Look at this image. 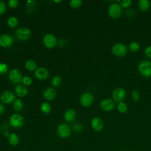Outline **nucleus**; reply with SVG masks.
Instances as JSON below:
<instances>
[{"label":"nucleus","mask_w":151,"mask_h":151,"mask_svg":"<svg viewBox=\"0 0 151 151\" xmlns=\"http://www.w3.org/2000/svg\"><path fill=\"white\" fill-rule=\"evenodd\" d=\"M117 109L119 113L123 114L127 111L128 106L125 102L122 101V102H120L118 103V104L117 106Z\"/></svg>","instance_id":"obj_22"},{"label":"nucleus","mask_w":151,"mask_h":151,"mask_svg":"<svg viewBox=\"0 0 151 151\" xmlns=\"http://www.w3.org/2000/svg\"><path fill=\"white\" fill-rule=\"evenodd\" d=\"M111 51L114 55L119 57H122L127 54V47L125 44L118 42L112 46Z\"/></svg>","instance_id":"obj_2"},{"label":"nucleus","mask_w":151,"mask_h":151,"mask_svg":"<svg viewBox=\"0 0 151 151\" xmlns=\"http://www.w3.org/2000/svg\"><path fill=\"white\" fill-rule=\"evenodd\" d=\"M59 45H60L61 47L64 46V45H65L64 40H60V41H59Z\"/></svg>","instance_id":"obj_38"},{"label":"nucleus","mask_w":151,"mask_h":151,"mask_svg":"<svg viewBox=\"0 0 151 151\" xmlns=\"http://www.w3.org/2000/svg\"><path fill=\"white\" fill-rule=\"evenodd\" d=\"M76 116V111L73 109H68L67 110L64 115V119L67 122H73Z\"/></svg>","instance_id":"obj_17"},{"label":"nucleus","mask_w":151,"mask_h":151,"mask_svg":"<svg viewBox=\"0 0 151 151\" xmlns=\"http://www.w3.org/2000/svg\"><path fill=\"white\" fill-rule=\"evenodd\" d=\"M8 142L11 146H17L19 143V137L15 133H12L9 134L8 136Z\"/></svg>","instance_id":"obj_20"},{"label":"nucleus","mask_w":151,"mask_h":151,"mask_svg":"<svg viewBox=\"0 0 151 151\" xmlns=\"http://www.w3.org/2000/svg\"><path fill=\"white\" fill-rule=\"evenodd\" d=\"M7 24L11 28H14L18 24V19L15 17H10L7 21Z\"/></svg>","instance_id":"obj_24"},{"label":"nucleus","mask_w":151,"mask_h":151,"mask_svg":"<svg viewBox=\"0 0 151 151\" xmlns=\"http://www.w3.org/2000/svg\"><path fill=\"white\" fill-rule=\"evenodd\" d=\"M82 4V1L81 0H71L70 2V5L74 8H77L80 6Z\"/></svg>","instance_id":"obj_29"},{"label":"nucleus","mask_w":151,"mask_h":151,"mask_svg":"<svg viewBox=\"0 0 151 151\" xmlns=\"http://www.w3.org/2000/svg\"><path fill=\"white\" fill-rule=\"evenodd\" d=\"M132 4V1L131 0H122L120 1V6L122 8H127L129 7Z\"/></svg>","instance_id":"obj_30"},{"label":"nucleus","mask_w":151,"mask_h":151,"mask_svg":"<svg viewBox=\"0 0 151 151\" xmlns=\"http://www.w3.org/2000/svg\"><path fill=\"white\" fill-rule=\"evenodd\" d=\"M114 102L113 99H105L101 101L100 103V109L105 111H110L114 108Z\"/></svg>","instance_id":"obj_9"},{"label":"nucleus","mask_w":151,"mask_h":151,"mask_svg":"<svg viewBox=\"0 0 151 151\" xmlns=\"http://www.w3.org/2000/svg\"><path fill=\"white\" fill-rule=\"evenodd\" d=\"M0 99L2 103L9 104L12 103L15 99V96L12 92L5 91L1 94Z\"/></svg>","instance_id":"obj_13"},{"label":"nucleus","mask_w":151,"mask_h":151,"mask_svg":"<svg viewBox=\"0 0 151 151\" xmlns=\"http://www.w3.org/2000/svg\"><path fill=\"white\" fill-rule=\"evenodd\" d=\"M138 71L145 77H151V62L149 60H143L138 64Z\"/></svg>","instance_id":"obj_1"},{"label":"nucleus","mask_w":151,"mask_h":151,"mask_svg":"<svg viewBox=\"0 0 151 151\" xmlns=\"http://www.w3.org/2000/svg\"><path fill=\"white\" fill-rule=\"evenodd\" d=\"M15 34L19 40L23 41L28 40L31 35L30 29L26 27H21L17 29L15 31Z\"/></svg>","instance_id":"obj_6"},{"label":"nucleus","mask_w":151,"mask_h":151,"mask_svg":"<svg viewBox=\"0 0 151 151\" xmlns=\"http://www.w3.org/2000/svg\"><path fill=\"white\" fill-rule=\"evenodd\" d=\"M55 96H56V91L53 88H51V87H48L46 88L43 92L44 97L48 100H51L54 99Z\"/></svg>","instance_id":"obj_16"},{"label":"nucleus","mask_w":151,"mask_h":151,"mask_svg":"<svg viewBox=\"0 0 151 151\" xmlns=\"http://www.w3.org/2000/svg\"><path fill=\"white\" fill-rule=\"evenodd\" d=\"M122 13V8L120 5L117 3L111 4L108 8V14L113 19L119 18Z\"/></svg>","instance_id":"obj_3"},{"label":"nucleus","mask_w":151,"mask_h":151,"mask_svg":"<svg viewBox=\"0 0 151 151\" xmlns=\"http://www.w3.org/2000/svg\"><path fill=\"white\" fill-rule=\"evenodd\" d=\"M23 103L20 99H16L14 103V109L15 111H20L22 109Z\"/></svg>","instance_id":"obj_25"},{"label":"nucleus","mask_w":151,"mask_h":151,"mask_svg":"<svg viewBox=\"0 0 151 151\" xmlns=\"http://www.w3.org/2000/svg\"><path fill=\"white\" fill-rule=\"evenodd\" d=\"M43 43L47 48H53L56 46L57 41L54 35L51 34H47L43 38Z\"/></svg>","instance_id":"obj_7"},{"label":"nucleus","mask_w":151,"mask_h":151,"mask_svg":"<svg viewBox=\"0 0 151 151\" xmlns=\"http://www.w3.org/2000/svg\"><path fill=\"white\" fill-rule=\"evenodd\" d=\"M9 7L12 8H15L18 6L19 4V1L17 0H9L8 3Z\"/></svg>","instance_id":"obj_33"},{"label":"nucleus","mask_w":151,"mask_h":151,"mask_svg":"<svg viewBox=\"0 0 151 151\" xmlns=\"http://www.w3.org/2000/svg\"><path fill=\"white\" fill-rule=\"evenodd\" d=\"M132 98L134 101H137L140 99V93L137 90L134 89L131 93Z\"/></svg>","instance_id":"obj_27"},{"label":"nucleus","mask_w":151,"mask_h":151,"mask_svg":"<svg viewBox=\"0 0 151 151\" xmlns=\"http://www.w3.org/2000/svg\"><path fill=\"white\" fill-rule=\"evenodd\" d=\"M41 110L44 113L47 114L51 111V106L49 103L47 102H44L41 105Z\"/></svg>","instance_id":"obj_26"},{"label":"nucleus","mask_w":151,"mask_h":151,"mask_svg":"<svg viewBox=\"0 0 151 151\" xmlns=\"http://www.w3.org/2000/svg\"><path fill=\"white\" fill-rule=\"evenodd\" d=\"M22 82L23 84H24L25 86H29L32 83V79L31 77L28 76H25L22 77Z\"/></svg>","instance_id":"obj_31"},{"label":"nucleus","mask_w":151,"mask_h":151,"mask_svg":"<svg viewBox=\"0 0 151 151\" xmlns=\"http://www.w3.org/2000/svg\"><path fill=\"white\" fill-rule=\"evenodd\" d=\"M9 124L14 128H19L21 127L24 123V120L22 116L18 114H12L9 119Z\"/></svg>","instance_id":"obj_5"},{"label":"nucleus","mask_w":151,"mask_h":151,"mask_svg":"<svg viewBox=\"0 0 151 151\" xmlns=\"http://www.w3.org/2000/svg\"><path fill=\"white\" fill-rule=\"evenodd\" d=\"M34 75L39 80H44L48 77L49 71L44 67H40L35 70Z\"/></svg>","instance_id":"obj_15"},{"label":"nucleus","mask_w":151,"mask_h":151,"mask_svg":"<svg viewBox=\"0 0 151 151\" xmlns=\"http://www.w3.org/2000/svg\"><path fill=\"white\" fill-rule=\"evenodd\" d=\"M138 6L142 11H147L150 7V2L148 0H139Z\"/></svg>","instance_id":"obj_19"},{"label":"nucleus","mask_w":151,"mask_h":151,"mask_svg":"<svg viewBox=\"0 0 151 151\" xmlns=\"http://www.w3.org/2000/svg\"><path fill=\"white\" fill-rule=\"evenodd\" d=\"M9 79L13 83H19L22 81V74L17 69H12L9 73Z\"/></svg>","instance_id":"obj_11"},{"label":"nucleus","mask_w":151,"mask_h":151,"mask_svg":"<svg viewBox=\"0 0 151 151\" xmlns=\"http://www.w3.org/2000/svg\"><path fill=\"white\" fill-rule=\"evenodd\" d=\"M111 96L113 101L120 103L123 101L126 96V92L124 88L122 87H117L113 90Z\"/></svg>","instance_id":"obj_4"},{"label":"nucleus","mask_w":151,"mask_h":151,"mask_svg":"<svg viewBox=\"0 0 151 151\" xmlns=\"http://www.w3.org/2000/svg\"><path fill=\"white\" fill-rule=\"evenodd\" d=\"M129 48L132 52H137L140 49V44L137 42L132 41L129 44Z\"/></svg>","instance_id":"obj_23"},{"label":"nucleus","mask_w":151,"mask_h":151,"mask_svg":"<svg viewBox=\"0 0 151 151\" xmlns=\"http://www.w3.org/2000/svg\"><path fill=\"white\" fill-rule=\"evenodd\" d=\"M91 126L94 131L100 132L103 129L104 123L100 118L95 117L91 121Z\"/></svg>","instance_id":"obj_12"},{"label":"nucleus","mask_w":151,"mask_h":151,"mask_svg":"<svg viewBox=\"0 0 151 151\" xmlns=\"http://www.w3.org/2000/svg\"><path fill=\"white\" fill-rule=\"evenodd\" d=\"M57 133L60 137L67 138L70 135L71 129L68 125L63 123L58 126L57 129Z\"/></svg>","instance_id":"obj_8"},{"label":"nucleus","mask_w":151,"mask_h":151,"mask_svg":"<svg viewBox=\"0 0 151 151\" xmlns=\"http://www.w3.org/2000/svg\"><path fill=\"white\" fill-rule=\"evenodd\" d=\"M6 11V5L4 2L0 1V15L4 14Z\"/></svg>","instance_id":"obj_36"},{"label":"nucleus","mask_w":151,"mask_h":151,"mask_svg":"<svg viewBox=\"0 0 151 151\" xmlns=\"http://www.w3.org/2000/svg\"><path fill=\"white\" fill-rule=\"evenodd\" d=\"M4 110H5V109H4V106L1 103H0V114H2L4 111Z\"/></svg>","instance_id":"obj_37"},{"label":"nucleus","mask_w":151,"mask_h":151,"mask_svg":"<svg viewBox=\"0 0 151 151\" xmlns=\"http://www.w3.org/2000/svg\"><path fill=\"white\" fill-rule=\"evenodd\" d=\"M61 79L60 77H59L58 76L54 77L51 80V83H52V86H54V87L59 86L61 84Z\"/></svg>","instance_id":"obj_28"},{"label":"nucleus","mask_w":151,"mask_h":151,"mask_svg":"<svg viewBox=\"0 0 151 151\" xmlns=\"http://www.w3.org/2000/svg\"><path fill=\"white\" fill-rule=\"evenodd\" d=\"M13 44L12 37L8 34H4L0 36V46L2 47H9Z\"/></svg>","instance_id":"obj_14"},{"label":"nucleus","mask_w":151,"mask_h":151,"mask_svg":"<svg viewBox=\"0 0 151 151\" xmlns=\"http://www.w3.org/2000/svg\"><path fill=\"white\" fill-rule=\"evenodd\" d=\"M83 129V126L80 123H75L73 126V130L76 132H81Z\"/></svg>","instance_id":"obj_32"},{"label":"nucleus","mask_w":151,"mask_h":151,"mask_svg":"<svg viewBox=\"0 0 151 151\" xmlns=\"http://www.w3.org/2000/svg\"><path fill=\"white\" fill-rule=\"evenodd\" d=\"M54 2H61V1H54Z\"/></svg>","instance_id":"obj_40"},{"label":"nucleus","mask_w":151,"mask_h":151,"mask_svg":"<svg viewBox=\"0 0 151 151\" xmlns=\"http://www.w3.org/2000/svg\"><path fill=\"white\" fill-rule=\"evenodd\" d=\"M94 100L93 96L90 93H83L80 97V103L84 107L90 106Z\"/></svg>","instance_id":"obj_10"},{"label":"nucleus","mask_w":151,"mask_h":151,"mask_svg":"<svg viewBox=\"0 0 151 151\" xmlns=\"http://www.w3.org/2000/svg\"><path fill=\"white\" fill-rule=\"evenodd\" d=\"M9 135V134L7 132H4V136L8 137Z\"/></svg>","instance_id":"obj_39"},{"label":"nucleus","mask_w":151,"mask_h":151,"mask_svg":"<svg viewBox=\"0 0 151 151\" xmlns=\"http://www.w3.org/2000/svg\"><path fill=\"white\" fill-rule=\"evenodd\" d=\"M25 67L28 70L32 71H35L36 70L37 64L34 60H28L25 62Z\"/></svg>","instance_id":"obj_21"},{"label":"nucleus","mask_w":151,"mask_h":151,"mask_svg":"<svg viewBox=\"0 0 151 151\" xmlns=\"http://www.w3.org/2000/svg\"><path fill=\"white\" fill-rule=\"evenodd\" d=\"M8 70L7 65L5 63H0V74H4Z\"/></svg>","instance_id":"obj_34"},{"label":"nucleus","mask_w":151,"mask_h":151,"mask_svg":"<svg viewBox=\"0 0 151 151\" xmlns=\"http://www.w3.org/2000/svg\"><path fill=\"white\" fill-rule=\"evenodd\" d=\"M15 91L17 96L19 97H24L28 94L27 88L22 85H18L15 88Z\"/></svg>","instance_id":"obj_18"},{"label":"nucleus","mask_w":151,"mask_h":151,"mask_svg":"<svg viewBox=\"0 0 151 151\" xmlns=\"http://www.w3.org/2000/svg\"><path fill=\"white\" fill-rule=\"evenodd\" d=\"M144 52H145V55L147 57L151 58V45H148L146 47Z\"/></svg>","instance_id":"obj_35"}]
</instances>
